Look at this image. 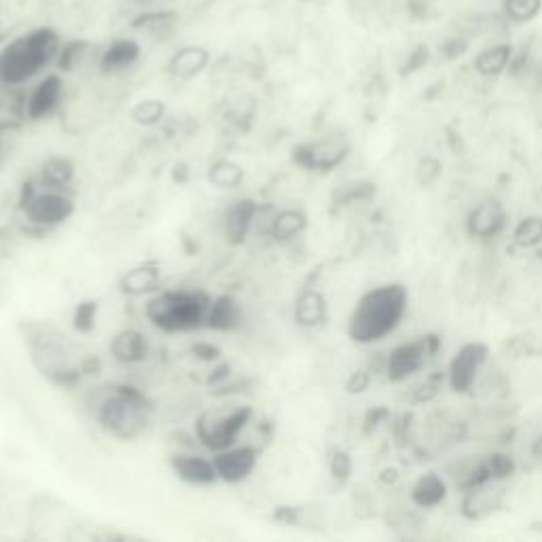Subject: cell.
Here are the masks:
<instances>
[{
  "label": "cell",
  "mask_w": 542,
  "mask_h": 542,
  "mask_svg": "<svg viewBox=\"0 0 542 542\" xmlns=\"http://www.w3.org/2000/svg\"><path fill=\"white\" fill-rule=\"evenodd\" d=\"M87 409L104 435L121 443H134L147 437L155 415L149 394L130 382L94 390Z\"/></svg>",
  "instance_id": "1"
},
{
  "label": "cell",
  "mask_w": 542,
  "mask_h": 542,
  "mask_svg": "<svg viewBox=\"0 0 542 542\" xmlns=\"http://www.w3.org/2000/svg\"><path fill=\"white\" fill-rule=\"evenodd\" d=\"M22 337L34 369L49 384L64 390H72L81 384L83 375H87V358L77 356V346L56 324L26 322Z\"/></svg>",
  "instance_id": "2"
},
{
  "label": "cell",
  "mask_w": 542,
  "mask_h": 542,
  "mask_svg": "<svg viewBox=\"0 0 542 542\" xmlns=\"http://www.w3.org/2000/svg\"><path fill=\"white\" fill-rule=\"evenodd\" d=\"M60 49V34L49 26L15 36L0 49V85L9 92L28 87L56 66Z\"/></svg>",
  "instance_id": "3"
},
{
  "label": "cell",
  "mask_w": 542,
  "mask_h": 542,
  "mask_svg": "<svg viewBox=\"0 0 542 542\" xmlns=\"http://www.w3.org/2000/svg\"><path fill=\"white\" fill-rule=\"evenodd\" d=\"M409 293L399 282L375 286L360 297L348 318V337L360 346L382 341L399 329L407 314Z\"/></svg>",
  "instance_id": "4"
},
{
  "label": "cell",
  "mask_w": 542,
  "mask_h": 542,
  "mask_svg": "<svg viewBox=\"0 0 542 542\" xmlns=\"http://www.w3.org/2000/svg\"><path fill=\"white\" fill-rule=\"evenodd\" d=\"M212 295L204 288L164 286L142 305V314L153 329L164 335H189L206 331Z\"/></svg>",
  "instance_id": "5"
},
{
  "label": "cell",
  "mask_w": 542,
  "mask_h": 542,
  "mask_svg": "<svg viewBox=\"0 0 542 542\" xmlns=\"http://www.w3.org/2000/svg\"><path fill=\"white\" fill-rule=\"evenodd\" d=\"M77 214L75 189H53L45 187L36 180L28 183L20 191L17 200V216L28 233H51Z\"/></svg>",
  "instance_id": "6"
},
{
  "label": "cell",
  "mask_w": 542,
  "mask_h": 542,
  "mask_svg": "<svg viewBox=\"0 0 542 542\" xmlns=\"http://www.w3.org/2000/svg\"><path fill=\"white\" fill-rule=\"evenodd\" d=\"M255 418V407L246 403L210 407L195 415L191 439L200 449L214 454V451L244 441L248 428L255 424Z\"/></svg>",
  "instance_id": "7"
},
{
  "label": "cell",
  "mask_w": 542,
  "mask_h": 542,
  "mask_svg": "<svg viewBox=\"0 0 542 542\" xmlns=\"http://www.w3.org/2000/svg\"><path fill=\"white\" fill-rule=\"evenodd\" d=\"M66 102V83L62 72H47L24 89L13 92L11 115L24 123H41L56 117Z\"/></svg>",
  "instance_id": "8"
},
{
  "label": "cell",
  "mask_w": 542,
  "mask_h": 542,
  "mask_svg": "<svg viewBox=\"0 0 542 542\" xmlns=\"http://www.w3.org/2000/svg\"><path fill=\"white\" fill-rule=\"evenodd\" d=\"M216 475L223 485H242L257 473L261 462V447L240 441L212 454Z\"/></svg>",
  "instance_id": "9"
},
{
  "label": "cell",
  "mask_w": 542,
  "mask_h": 542,
  "mask_svg": "<svg viewBox=\"0 0 542 542\" xmlns=\"http://www.w3.org/2000/svg\"><path fill=\"white\" fill-rule=\"evenodd\" d=\"M168 466L180 483L197 487V490H206V487L219 485V475H216L212 454H208L204 449L195 451V445L183 447L170 454Z\"/></svg>",
  "instance_id": "10"
},
{
  "label": "cell",
  "mask_w": 542,
  "mask_h": 542,
  "mask_svg": "<svg viewBox=\"0 0 542 542\" xmlns=\"http://www.w3.org/2000/svg\"><path fill=\"white\" fill-rule=\"evenodd\" d=\"M350 155V144L339 138H320L314 142H303L295 149L297 166L310 172H331L339 168Z\"/></svg>",
  "instance_id": "11"
},
{
  "label": "cell",
  "mask_w": 542,
  "mask_h": 542,
  "mask_svg": "<svg viewBox=\"0 0 542 542\" xmlns=\"http://www.w3.org/2000/svg\"><path fill=\"white\" fill-rule=\"evenodd\" d=\"M263 206L252 197H236L231 200L221 214L223 236L231 246H242L255 227L261 223Z\"/></svg>",
  "instance_id": "12"
},
{
  "label": "cell",
  "mask_w": 542,
  "mask_h": 542,
  "mask_svg": "<svg viewBox=\"0 0 542 542\" xmlns=\"http://www.w3.org/2000/svg\"><path fill=\"white\" fill-rule=\"evenodd\" d=\"M487 356H490V348H487L485 343L481 341L464 343L449 363L447 379H449L451 390H454L456 394L471 392L477 382L481 367L487 363Z\"/></svg>",
  "instance_id": "13"
},
{
  "label": "cell",
  "mask_w": 542,
  "mask_h": 542,
  "mask_svg": "<svg viewBox=\"0 0 542 542\" xmlns=\"http://www.w3.org/2000/svg\"><path fill=\"white\" fill-rule=\"evenodd\" d=\"M119 293L134 301H147L164 288V271L157 261H142L123 271L119 282Z\"/></svg>",
  "instance_id": "14"
},
{
  "label": "cell",
  "mask_w": 542,
  "mask_h": 542,
  "mask_svg": "<svg viewBox=\"0 0 542 542\" xmlns=\"http://www.w3.org/2000/svg\"><path fill=\"white\" fill-rule=\"evenodd\" d=\"M108 352H111V358L117 365L136 369L149 363L153 356V346L151 339L140 329H123L111 339Z\"/></svg>",
  "instance_id": "15"
},
{
  "label": "cell",
  "mask_w": 542,
  "mask_h": 542,
  "mask_svg": "<svg viewBox=\"0 0 542 542\" xmlns=\"http://www.w3.org/2000/svg\"><path fill=\"white\" fill-rule=\"evenodd\" d=\"M504 227H507V210H504L498 200L481 202L471 210L466 219L468 236L481 242L498 238Z\"/></svg>",
  "instance_id": "16"
},
{
  "label": "cell",
  "mask_w": 542,
  "mask_h": 542,
  "mask_svg": "<svg viewBox=\"0 0 542 542\" xmlns=\"http://www.w3.org/2000/svg\"><path fill=\"white\" fill-rule=\"evenodd\" d=\"M142 56V47L134 39H115L108 43L104 49H100L98 58V70L104 77H117L125 75V72L132 70Z\"/></svg>",
  "instance_id": "17"
},
{
  "label": "cell",
  "mask_w": 542,
  "mask_h": 542,
  "mask_svg": "<svg viewBox=\"0 0 542 542\" xmlns=\"http://www.w3.org/2000/svg\"><path fill=\"white\" fill-rule=\"evenodd\" d=\"M246 310L233 295H212L206 331L231 335L244 329Z\"/></svg>",
  "instance_id": "18"
},
{
  "label": "cell",
  "mask_w": 542,
  "mask_h": 542,
  "mask_svg": "<svg viewBox=\"0 0 542 542\" xmlns=\"http://www.w3.org/2000/svg\"><path fill=\"white\" fill-rule=\"evenodd\" d=\"M428 348H426V339L422 341H413V343H403V346H396L386 363V373L390 382H405L407 377L413 373H418L424 367Z\"/></svg>",
  "instance_id": "19"
},
{
  "label": "cell",
  "mask_w": 542,
  "mask_h": 542,
  "mask_svg": "<svg viewBox=\"0 0 542 542\" xmlns=\"http://www.w3.org/2000/svg\"><path fill=\"white\" fill-rule=\"evenodd\" d=\"M307 229V214L301 208H282L265 216V233L276 244H291Z\"/></svg>",
  "instance_id": "20"
},
{
  "label": "cell",
  "mask_w": 542,
  "mask_h": 542,
  "mask_svg": "<svg viewBox=\"0 0 542 542\" xmlns=\"http://www.w3.org/2000/svg\"><path fill=\"white\" fill-rule=\"evenodd\" d=\"M212 62L210 51L202 45H185L172 53L168 62V75L178 81H191L208 70Z\"/></svg>",
  "instance_id": "21"
},
{
  "label": "cell",
  "mask_w": 542,
  "mask_h": 542,
  "mask_svg": "<svg viewBox=\"0 0 542 542\" xmlns=\"http://www.w3.org/2000/svg\"><path fill=\"white\" fill-rule=\"evenodd\" d=\"M178 13L174 9H140L138 15H134L132 20V28L151 36L155 41H166L174 34V30L178 28Z\"/></svg>",
  "instance_id": "22"
},
{
  "label": "cell",
  "mask_w": 542,
  "mask_h": 542,
  "mask_svg": "<svg viewBox=\"0 0 542 542\" xmlns=\"http://www.w3.org/2000/svg\"><path fill=\"white\" fill-rule=\"evenodd\" d=\"M295 322L303 329H318L329 318V305L327 299L316 288H305L299 293L295 307H293Z\"/></svg>",
  "instance_id": "23"
},
{
  "label": "cell",
  "mask_w": 542,
  "mask_h": 542,
  "mask_svg": "<svg viewBox=\"0 0 542 542\" xmlns=\"http://www.w3.org/2000/svg\"><path fill=\"white\" fill-rule=\"evenodd\" d=\"M100 58V47H96L92 41H68L62 43V49L56 60V70L62 75H72V72H79L87 66L96 64Z\"/></svg>",
  "instance_id": "24"
},
{
  "label": "cell",
  "mask_w": 542,
  "mask_h": 542,
  "mask_svg": "<svg viewBox=\"0 0 542 542\" xmlns=\"http://www.w3.org/2000/svg\"><path fill=\"white\" fill-rule=\"evenodd\" d=\"M36 183L53 189H75L77 180V168L72 164V159L56 155L43 161L39 174L34 176Z\"/></svg>",
  "instance_id": "25"
},
{
  "label": "cell",
  "mask_w": 542,
  "mask_h": 542,
  "mask_svg": "<svg viewBox=\"0 0 542 542\" xmlns=\"http://www.w3.org/2000/svg\"><path fill=\"white\" fill-rule=\"evenodd\" d=\"M445 496H447V485L435 473H428V475L420 477L418 481H415L413 490H411V500L422 509L437 507V504H441L445 500Z\"/></svg>",
  "instance_id": "26"
},
{
  "label": "cell",
  "mask_w": 542,
  "mask_h": 542,
  "mask_svg": "<svg viewBox=\"0 0 542 542\" xmlns=\"http://www.w3.org/2000/svg\"><path fill=\"white\" fill-rule=\"evenodd\" d=\"M246 172L240 164L233 159H219L214 161L208 170V180L219 191H236L244 185Z\"/></svg>",
  "instance_id": "27"
},
{
  "label": "cell",
  "mask_w": 542,
  "mask_h": 542,
  "mask_svg": "<svg viewBox=\"0 0 542 542\" xmlns=\"http://www.w3.org/2000/svg\"><path fill=\"white\" fill-rule=\"evenodd\" d=\"M511 58H513V49L509 45H496L479 53L475 60V68L483 77H498L507 70V66L511 64Z\"/></svg>",
  "instance_id": "28"
},
{
  "label": "cell",
  "mask_w": 542,
  "mask_h": 542,
  "mask_svg": "<svg viewBox=\"0 0 542 542\" xmlns=\"http://www.w3.org/2000/svg\"><path fill=\"white\" fill-rule=\"evenodd\" d=\"M130 117L142 128H155V125L166 119V104L161 100H142L132 108Z\"/></svg>",
  "instance_id": "29"
},
{
  "label": "cell",
  "mask_w": 542,
  "mask_h": 542,
  "mask_svg": "<svg viewBox=\"0 0 542 542\" xmlns=\"http://www.w3.org/2000/svg\"><path fill=\"white\" fill-rule=\"evenodd\" d=\"M513 242L519 248H534L542 244V216H526L513 231Z\"/></svg>",
  "instance_id": "30"
},
{
  "label": "cell",
  "mask_w": 542,
  "mask_h": 542,
  "mask_svg": "<svg viewBox=\"0 0 542 542\" xmlns=\"http://www.w3.org/2000/svg\"><path fill=\"white\" fill-rule=\"evenodd\" d=\"M542 9V0H504V13L515 24L532 22Z\"/></svg>",
  "instance_id": "31"
},
{
  "label": "cell",
  "mask_w": 542,
  "mask_h": 542,
  "mask_svg": "<svg viewBox=\"0 0 542 542\" xmlns=\"http://www.w3.org/2000/svg\"><path fill=\"white\" fill-rule=\"evenodd\" d=\"M22 123L17 117H0V168L5 166V161L9 157V149H11V142L13 138L20 134L22 130Z\"/></svg>",
  "instance_id": "32"
},
{
  "label": "cell",
  "mask_w": 542,
  "mask_h": 542,
  "mask_svg": "<svg viewBox=\"0 0 542 542\" xmlns=\"http://www.w3.org/2000/svg\"><path fill=\"white\" fill-rule=\"evenodd\" d=\"M487 468H490L492 479H507L515 473V462L507 454H494L487 460Z\"/></svg>",
  "instance_id": "33"
},
{
  "label": "cell",
  "mask_w": 542,
  "mask_h": 542,
  "mask_svg": "<svg viewBox=\"0 0 542 542\" xmlns=\"http://www.w3.org/2000/svg\"><path fill=\"white\" fill-rule=\"evenodd\" d=\"M72 322H75V329L81 331V333L92 331L94 324H96V303H81V305H77L75 318H72Z\"/></svg>",
  "instance_id": "34"
},
{
  "label": "cell",
  "mask_w": 542,
  "mask_h": 542,
  "mask_svg": "<svg viewBox=\"0 0 542 542\" xmlns=\"http://www.w3.org/2000/svg\"><path fill=\"white\" fill-rule=\"evenodd\" d=\"M331 475L343 483L348 481L352 475V458L346 454V451H335L331 458Z\"/></svg>",
  "instance_id": "35"
},
{
  "label": "cell",
  "mask_w": 542,
  "mask_h": 542,
  "mask_svg": "<svg viewBox=\"0 0 542 542\" xmlns=\"http://www.w3.org/2000/svg\"><path fill=\"white\" fill-rule=\"evenodd\" d=\"M441 176V164L435 157H426L420 161L418 166V180L422 187H428L435 183V180Z\"/></svg>",
  "instance_id": "36"
},
{
  "label": "cell",
  "mask_w": 542,
  "mask_h": 542,
  "mask_svg": "<svg viewBox=\"0 0 542 542\" xmlns=\"http://www.w3.org/2000/svg\"><path fill=\"white\" fill-rule=\"evenodd\" d=\"M367 386H369V373L358 371V373H354V375L348 379L346 390H348L350 394H358V392H365Z\"/></svg>",
  "instance_id": "37"
},
{
  "label": "cell",
  "mask_w": 542,
  "mask_h": 542,
  "mask_svg": "<svg viewBox=\"0 0 542 542\" xmlns=\"http://www.w3.org/2000/svg\"><path fill=\"white\" fill-rule=\"evenodd\" d=\"M11 111H13V92L0 85V117L11 115Z\"/></svg>",
  "instance_id": "38"
},
{
  "label": "cell",
  "mask_w": 542,
  "mask_h": 542,
  "mask_svg": "<svg viewBox=\"0 0 542 542\" xmlns=\"http://www.w3.org/2000/svg\"><path fill=\"white\" fill-rule=\"evenodd\" d=\"M128 3L134 7H140V9H159V7H166L168 3H172V0H128Z\"/></svg>",
  "instance_id": "39"
},
{
  "label": "cell",
  "mask_w": 542,
  "mask_h": 542,
  "mask_svg": "<svg viewBox=\"0 0 542 542\" xmlns=\"http://www.w3.org/2000/svg\"><path fill=\"white\" fill-rule=\"evenodd\" d=\"M534 454L542 458V439H538V441H536V445H534Z\"/></svg>",
  "instance_id": "40"
}]
</instances>
